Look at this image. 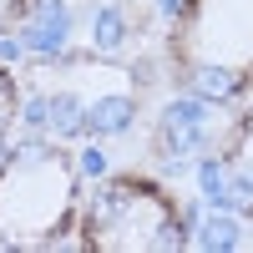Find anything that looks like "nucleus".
Returning a JSON list of instances; mask_svg holds the SVG:
<instances>
[{
  "instance_id": "obj_1",
  "label": "nucleus",
  "mask_w": 253,
  "mask_h": 253,
  "mask_svg": "<svg viewBox=\"0 0 253 253\" xmlns=\"http://www.w3.org/2000/svg\"><path fill=\"white\" fill-rule=\"evenodd\" d=\"M86 172L71 142L51 132L10 137L0 147V248H51L71 243Z\"/></svg>"
},
{
  "instance_id": "obj_2",
  "label": "nucleus",
  "mask_w": 253,
  "mask_h": 253,
  "mask_svg": "<svg viewBox=\"0 0 253 253\" xmlns=\"http://www.w3.org/2000/svg\"><path fill=\"white\" fill-rule=\"evenodd\" d=\"M172 91L203 107H233L253 91V0H172L162 31Z\"/></svg>"
},
{
  "instance_id": "obj_3",
  "label": "nucleus",
  "mask_w": 253,
  "mask_h": 253,
  "mask_svg": "<svg viewBox=\"0 0 253 253\" xmlns=\"http://www.w3.org/2000/svg\"><path fill=\"white\" fill-rule=\"evenodd\" d=\"M71 243L86 253H182L193 243V213L162 177L122 167L86 187Z\"/></svg>"
},
{
  "instance_id": "obj_4",
  "label": "nucleus",
  "mask_w": 253,
  "mask_h": 253,
  "mask_svg": "<svg viewBox=\"0 0 253 253\" xmlns=\"http://www.w3.org/2000/svg\"><path fill=\"white\" fill-rule=\"evenodd\" d=\"M26 96L41 101L46 112V126L56 137H101V132H117L126 126L137 107V91H132V76L112 61H96V56H61L36 66L26 81Z\"/></svg>"
},
{
  "instance_id": "obj_5",
  "label": "nucleus",
  "mask_w": 253,
  "mask_h": 253,
  "mask_svg": "<svg viewBox=\"0 0 253 253\" xmlns=\"http://www.w3.org/2000/svg\"><path fill=\"white\" fill-rule=\"evenodd\" d=\"M208 187L213 198L253 228V91L238 101L233 122L218 132L213 157H208Z\"/></svg>"
},
{
  "instance_id": "obj_6",
  "label": "nucleus",
  "mask_w": 253,
  "mask_h": 253,
  "mask_svg": "<svg viewBox=\"0 0 253 253\" xmlns=\"http://www.w3.org/2000/svg\"><path fill=\"white\" fill-rule=\"evenodd\" d=\"M20 117H26V86H20V76L0 61V147L15 137Z\"/></svg>"
},
{
  "instance_id": "obj_7",
  "label": "nucleus",
  "mask_w": 253,
  "mask_h": 253,
  "mask_svg": "<svg viewBox=\"0 0 253 253\" xmlns=\"http://www.w3.org/2000/svg\"><path fill=\"white\" fill-rule=\"evenodd\" d=\"M31 10H36V0H0V36L20 31L31 20Z\"/></svg>"
}]
</instances>
